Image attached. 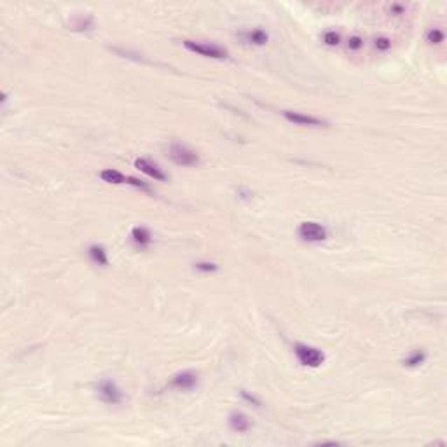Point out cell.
<instances>
[{
    "mask_svg": "<svg viewBox=\"0 0 447 447\" xmlns=\"http://www.w3.org/2000/svg\"><path fill=\"white\" fill-rule=\"evenodd\" d=\"M227 423H229V428L237 433H245L252 428V421L248 420V416H245L243 412H232L231 416H229Z\"/></svg>",
    "mask_w": 447,
    "mask_h": 447,
    "instance_id": "9",
    "label": "cell"
},
{
    "mask_svg": "<svg viewBox=\"0 0 447 447\" xmlns=\"http://www.w3.org/2000/svg\"><path fill=\"white\" fill-rule=\"evenodd\" d=\"M293 355H295L301 365L311 367V369L320 367L325 362V353L321 351L320 348L304 344V342H295V344H293Z\"/></svg>",
    "mask_w": 447,
    "mask_h": 447,
    "instance_id": "2",
    "label": "cell"
},
{
    "mask_svg": "<svg viewBox=\"0 0 447 447\" xmlns=\"http://www.w3.org/2000/svg\"><path fill=\"white\" fill-rule=\"evenodd\" d=\"M241 397H243V398H247V400H248V402H253V404H255V405H257V407H259V405H260V402H259V400H257V398H255V397H252V395H248L247 392H241Z\"/></svg>",
    "mask_w": 447,
    "mask_h": 447,
    "instance_id": "22",
    "label": "cell"
},
{
    "mask_svg": "<svg viewBox=\"0 0 447 447\" xmlns=\"http://www.w3.org/2000/svg\"><path fill=\"white\" fill-rule=\"evenodd\" d=\"M131 237L136 245H140V247H147V245H151V241H152V234L147 227H133Z\"/></svg>",
    "mask_w": 447,
    "mask_h": 447,
    "instance_id": "12",
    "label": "cell"
},
{
    "mask_svg": "<svg viewBox=\"0 0 447 447\" xmlns=\"http://www.w3.org/2000/svg\"><path fill=\"white\" fill-rule=\"evenodd\" d=\"M283 117L287 119L288 123L295 124V126H308V128L327 126V121L315 117V115H309V114H303V112H295V110H285Z\"/></svg>",
    "mask_w": 447,
    "mask_h": 447,
    "instance_id": "6",
    "label": "cell"
},
{
    "mask_svg": "<svg viewBox=\"0 0 447 447\" xmlns=\"http://www.w3.org/2000/svg\"><path fill=\"white\" fill-rule=\"evenodd\" d=\"M184 47L191 53H196L204 58L212 59H225L229 56V51L225 47L219 46L215 42H206V40H184Z\"/></svg>",
    "mask_w": 447,
    "mask_h": 447,
    "instance_id": "1",
    "label": "cell"
},
{
    "mask_svg": "<svg viewBox=\"0 0 447 447\" xmlns=\"http://www.w3.org/2000/svg\"><path fill=\"white\" fill-rule=\"evenodd\" d=\"M362 46H364V39H362L360 35H351V37L348 39V47L351 51H358Z\"/></svg>",
    "mask_w": 447,
    "mask_h": 447,
    "instance_id": "19",
    "label": "cell"
},
{
    "mask_svg": "<svg viewBox=\"0 0 447 447\" xmlns=\"http://www.w3.org/2000/svg\"><path fill=\"white\" fill-rule=\"evenodd\" d=\"M248 40L253 42V44H257V46H264V44L269 40V37H267V34H265L264 30L257 28V30H252L250 34H248Z\"/></svg>",
    "mask_w": 447,
    "mask_h": 447,
    "instance_id": "15",
    "label": "cell"
},
{
    "mask_svg": "<svg viewBox=\"0 0 447 447\" xmlns=\"http://www.w3.org/2000/svg\"><path fill=\"white\" fill-rule=\"evenodd\" d=\"M197 379H199V376L196 370H182L171 377L170 386L176 390H192L197 384Z\"/></svg>",
    "mask_w": 447,
    "mask_h": 447,
    "instance_id": "8",
    "label": "cell"
},
{
    "mask_svg": "<svg viewBox=\"0 0 447 447\" xmlns=\"http://www.w3.org/2000/svg\"><path fill=\"white\" fill-rule=\"evenodd\" d=\"M126 184H130V185H133V187H138V189H143V191H148V185H147V184H145V182H142V180L135 178V176H128V178H126Z\"/></svg>",
    "mask_w": 447,
    "mask_h": 447,
    "instance_id": "20",
    "label": "cell"
},
{
    "mask_svg": "<svg viewBox=\"0 0 447 447\" xmlns=\"http://www.w3.org/2000/svg\"><path fill=\"white\" fill-rule=\"evenodd\" d=\"M297 234L306 243H321L329 237V231L325 225L313 222V220H308V222H303L297 229Z\"/></svg>",
    "mask_w": 447,
    "mask_h": 447,
    "instance_id": "4",
    "label": "cell"
},
{
    "mask_svg": "<svg viewBox=\"0 0 447 447\" xmlns=\"http://www.w3.org/2000/svg\"><path fill=\"white\" fill-rule=\"evenodd\" d=\"M100 178L103 180V182L107 184H114V185H119V184H126V175H123L121 171L117 170H112V168H107V170H103L102 173H100Z\"/></svg>",
    "mask_w": 447,
    "mask_h": 447,
    "instance_id": "11",
    "label": "cell"
},
{
    "mask_svg": "<svg viewBox=\"0 0 447 447\" xmlns=\"http://www.w3.org/2000/svg\"><path fill=\"white\" fill-rule=\"evenodd\" d=\"M445 39V34L444 30H440V28H430L428 32H426V42L432 44V46H438V44H442Z\"/></svg>",
    "mask_w": 447,
    "mask_h": 447,
    "instance_id": "14",
    "label": "cell"
},
{
    "mask_svg": "<svg viewBox=\"0 0 447 447\" xmlns=\"http://www.w3.org/2000/svg\"><path fill=\"white\" fill-rule=\"evenodd\" d=\"M168 156L178 166H196V164H199V154L182 143H171L170 148H168Z\"/></svg>",
    "mask_w": 447,
    "mask_h": 447,
    "instance_id": "3",
    "label": "cell"
},
{
    "mask_svg": "<svg viewBox=\"0 0 447 447\" xmlns=\"http://www.w3.org/2000/svg\"><path fill=\"white\" fill-rule=\"evenodd\" d=\"M404 11H405V7L402 6V4H392V6H390V13H393L395 16L404 14Z\"/></svg>",
    "mask_w": 447,
    "mask_h": 447,
    "instance_id": "21",
    "label": "cell"
},
{
    "mask_svg": "<svg viewBox=\"0 0 447 447\" xmlns=\"http://www.w3.org/2000/svg\"><path fill=\"white\" fill-rule=\"evenodd\" d=\"M374 46H376L377 51H388L392 47V40L388 37H377L374 40Z\"/></svg>",
    "mask_w": 447,
    "mask_h": 447,
    "instance_id": "18",
    "label": "cell"
},
{
    "mask_svg": "<svg viewBox=\"0 0 447 447\" xmlns=\"http://www.w3.org/2000/svg\"><path fill=\"white\" fill-rule=\"evenodd\" d=\"M135 168L136 170H140L142 173H145L147 176H151V178L158 180V182H164V180H168V175L163 171V168H159L156 163H152V161L145 159V158H138L135 161Z\"/></svg>",
    "mask_w": 447,
    "mask_h": 447,
    "instance_id": "7",
    "label": "cell"
},
{
    "mask_svg": "<svg viewBox=\"0 0 447 447\" xmlns=\"http://www.w3.org/2000/svg\"><path fill=\"white\" fill-rule=\"evenodd\" d=\"M194 267H196V271H201V273H213L219 269V265H217L215 262H196Z\"/></svg>",
    "mask_w": 447,
    "mask_h": 447,
    "instance_id": "17",
    "label": "cell"
},
{
    "mask_svg": "<svg viewBox=\"0 0 447 447\" xmlns=\"http://www.w3.org/2000/svg\"><path fill=\"white\" fill-rule=\"evenodd\" d=\"M323 42L327 44V46H339V44H341V34H337L336 30L325 32V34H323Z\"/></svg>",
    "mask_w": 447,
    "mask_h": 447,
    "instance_id": "16",
    "label": "cell"
},
{
    "mask_svg": "<svg viewBox=\"0 0 447 447\" xmlns=\"http://www.w3.org/2000/svg\"><path fill=\"white\" fill-rule=\"evenodd\" d=\"M96 392H98L100 400L105 402V404L117 405L124 400V395H123V392H121V388L112 379L100 381L98 386H96Z\"/></svg>",
    "mask_w": 447,
    "mask_h": 447,
    "instance_id": "5",
    "label": "cell"
},
{
    "mask_svg": "<svg viewBox=\"0 0 447 447\" xmlns=\"http://www.w3.org/2000/svg\"><path fill=\"white\" fill-rule=\"evenodd\" d=\"M425 360H426V353L423 351V349H414L404 360V367H409V369L420 367L421 364H425Z\"/></svg>",
    "mask_w": 447,
    "mask_h": 447,
    "instance_id": "13",
    "label": "cell"
},
{
    "mask_svg": "<svg viewBox=\"0 0 447 447\" xmlns=\"http://www.w3.org/2000/svg\"><path fill=\"white\" fill-rule=\"evenodd\" d=\"M90 259L93 260L95 264L102 265V267H105V265H108V257H107V250L102 247V245H91L90 247Z\"/></svg>",
    "mask_w": 447,
    "mask_h": 447,
    "instance_id": "10",
    "label": "cell"
}]
</instances>
